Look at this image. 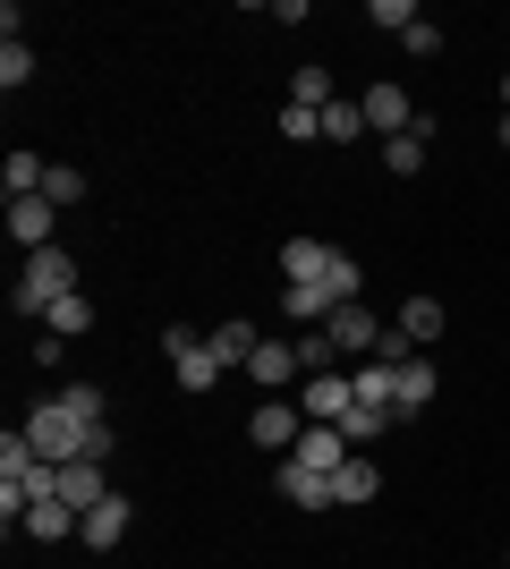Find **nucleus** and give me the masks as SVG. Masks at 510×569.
<instances>
[{
  "label": "nucleus",
  "instance_id": "f257e3e1",
  "mask_svg": "<svg viewBox=\"0 0 510 569\" xmlns=\"http://www.w3.org/2000/svg\"><path fill=\"white\" fill-rule=\"evenodd\" d=\"M86 417H77L69 400H60V391H51L43 408H34V417H26V442H34V459H51V468H69V459H86Z\"/></svg>",
  "mask_w": 510,
  "mask_h": 569
},
{
  "label": "nucleus",
  "instance_id": "f03ea898",
  "mask_svg": "<svg viewBox=\"0 0 510 569\" xmlns=\"http://www.w3.org/2000/svg\"><path fill=\"white\" fill-rule=\"evenodd\" d=\"M60 298H77V256H69V247L26 256V272H18V315H51Z\"/></svg>",
  "mask_w": 510,
  "mask_h": 569
},
{
  "label": "nucleus",
  "instance_id": "7ed1b4c3",
  "mask_svg": "<svg viewBox=\"0 0 510 569\" xmlns=\"http://www.w3.org/2000/svg\"><path fill=\"white\" fill-rule=\"evenodd\" d=\"M358 111H366V137H409V128H426V111L409 102V86H366L358 94Z\"/></svg>",
  "mask_w": 510,
  "mask_h": 569
},
{
  "label": "nucleus",
  "instance_id": "20e7f679",
  "mask_svg": "<svg viewBox=\"0 0 510 569\" xmlns=\"http://www.w3.org/2000/svg\"><path fill=\"white\" fill-rule=\"evenodd\" d=\"M162 349H170V366H179V391H213L230 366H221L213 349H204V332H188V323H170L162 332Z\"/></svg>",
  "mask_w": 510,
  "mask_h": 569
},
{
  "label": "nucleus",
  "instance_id": "39448f33",
  "mask_svg": "<svg viewBox=\"0 0 510 569\" xmlns=\"http://www.w3.org/2000/svg\"><path fill=\"white\" fill-rule=\"evenodd\" d=\"M51 230H60V204H51V196H18V204H9V238H18L26 256H43Z\"/></svg>",
  "mask_w": 510,
  "mask_h": 569
},
{
  "label": "nucleus",
  "instance_id": "423d86ee",
  "mask_svg": "<svg viewBox=\"0 0 510 569\" xmlns=\"http://www.w3.org/2000/svg\"><path fill=\"white\" fill-rule=\"evenodd\" d=\"M323 332H332V349H340V357H374L383 323L366 315V298H349V307H332V323H323Z\"/></svg>",
  "mask_w": 510,
  "mask_h": 569
},
{
  "label": "nucleus",
  "instance_id": "0eeeda50",
  "mask_svg": "<svg viewBox=\"0 0 510 569\" xmlns=\"http://www.w3.org/2000/svg\"><path fill=\"white\" fill-rule=\"evenodd\" d=\"M272 493L290 501V510H340V501H332V476L298 468V459H281V476H272Z\"/></svg>",
  "mask_w": 510,
  "mask_h": 569
},
{
  "label": "nucleus",
  "instance_id": "6e6552de",
  "mask_svg": "<svg viewBox=\"0 0 510 569\" xmlns=\"http://www.w3.org/2000/svg\"><path fill=\"white\" fill-rule=\"evenodd\" d=\"M298 433H307V417H298L290 400H264V408H256V426H247V442H264V451L290 459V451H298Z\"/></svg>",
  "mask_w": 510,
  "mask_h": 569
},
{
  "label": "nucleus",
  "instance_id": "1a4fd4ad",
  "mask_svg": "<svg viewBox=\"0 0 510 569\" xmlns=\"http://www.w3.org/2000/svg\"><path fill=\"white\" fill-rule=\"evenodd\" d=\"M128 519H137V510H128V493L94 501V510H86V527H77V536H86V552H120V545H128Z\"/></svg>",
  "mask_w": 510,
  "mask_h": 569
},
{
  "label": "nucleus",
  "instance_id": "9d476101",
  "mask_svg": "<svg viewBox=\"0 0 510 569\" xmlns=\"http://www.w3.org/2000/svg\"><path fill=\"white\" fill-rule=\"evenodd\" d=\"M323 272H332V247H323V238H290V247H281V281L290 289H323Z\"/></svg>",
  "mask_w": 510,
  "mask_h": 569
},
{
  "label": "nucleus",
  "instance_id": "9b49d317",
  "mask_svg": "<svg viewBox=\"0 0 510 569\" xmlns=\"http://www.w3.org/2000/svg\"><path fill=\"white\" fill-rule=\"evenodd\" d=\"M60 501H69L77 519H86L94 501H111V476H102V459H69V468H60Z\"/></svg>",
  "mask_w": 510,
  "mask_h": 569
},
{
  "label": "nucleus",
  "instance_id": "f8f14e48",
  "mask_svg": "<svg viewBox=\"0 0 510 569\" xmlns=\"http://www.w3.org/2000/svg\"><path fill=\"white\" fill-rule=\"evenodd\" d=\"M349 408H358V391H349V375H307V417H316V426H340V417H349Z\"/></svg>",
  "mask_w": 510,
  "mask_h": 569
},
{
  "label": "nucleus",
  "instance_id": "ddd939ff",
  "mask_svg": "<svg viewBox=\"0 0 510 569\" xmlns=\"http://www.w3.org/2000/svg\"><path fill=\"white\" fill-rule=\"evenodd\" d=\"M247 375L264 382V400H281V391H290V375H307V366H298V349H290V340H264V349L247 357Z\"/></svg>",
  "mask_w": 510,
  "mask_h": 569
},
{
  "label": "nucleus",
  "instance_id": "4468645a",
  "mask_svg": "<svg viewBox=\"0 0 510 569\" xmlns=\"http://www.w3.org/2000/svg\"><path fill=\"white\" fill-rule=\"evenodd\" d=\"M374 493H383V468H374L366 451H349V459L332 468V501H349V510H358V501H374Z\"/></svg>",
  "mask_w": 510,
  "mask_h": 569
},
{
  "label": "nucleus",
  "instance_id": "2eb2a0df",
  "mask_svg": "<svg viewBox=\"0 0 510 569\" xmlns=\"http://www.w3.org/2000/svg\"><path fill=\"white\" fill-rule=\"evenodd\" d=\"M426 400H434V366H426V357H409V366H400V382H391V417L409 426V417H426Z\"/></svg>",
  "mask_w": 510,
  "mask_h": 569
},
{
  "label": "nucleus",
  "instance_id": "dca6fc26",
  "mask_svg": "<svg viewBox=\"0 0 510 569\" xmlns=\"http://www.w3.org/2000/svg\"><path fill=\"white\" fill-rule=\"evenodd\" d=\"M290 459H298V468H316V476H332L340 459H349V433H340V426H307Z\"/></svg>",
  "mask_w": 510,
  "mask_h": 569
},
{
  "label": "nucleus",
  "instance_id": "f3484780",
  "mask_svg": "<svg viewBox=\"0 0 510 569\" xmlns=\"http://www.w3.org/2000/svg\"><path fill=\"white\" fill-rule=\"evenodd\" d=\"M43 179H51V162H43V153H26V144L0 162V188H9V204H18V196H43Z\"/></svg>",
  "mask_w": 510,
  "mask_h": 569
},
{
  "label": "nucleus",
  "instance_id": "a211bd4d",
  "mask_svg": "<svg viewBox=\"0 0 510 569\" xmlns=\"http://www.w3.org/2000/svg\"><path fill=\"white\" fill-rule=\"evenodd\" d=\"M426 137H434V119L409 128V137H383V170L391 179H417V170H426Z\"/></svg>",
  "mask_w": 510,
  "mask_h": 569
},
{
  "label": "nucleus",
  "instance_id": "6ab92c4d",
  "mask_svg": "<svg viewBox=\"0 0 510 569\" xmlns=\"http://www.w3.org/2000/svg\"><path fill=\"white\" fill-rule=\"evenodd\" d=\"M204 349H213L221 366H247V357L264 349V332H256V323H213V332H204Z\"/></svg>",
  "mask_w": 510,
  "mask_h": 569
},
{
  "label": "nucleus",
  "instance_id": "aec40b11",
  "mask_svg": "<svg viewBox=\"0 0 510 569\" xmlns=\"http://www.w3.org/2000/svg\"><path fill=\"white\" fill-rule=\"evenodd\" d=\"M77 527L86 519H77L69 501H34V510H26V536H34V545H60V536H77Z\"/></svg>",
  "mask_w": 510,
  "mask_h": 569
},
{
  "label": "nucleus",
  "instance_id": "412c9836",
  "mask_svg": "<svg viewBox=\"0 0 510 569\" xmlns=\"http://www.w3.org/2000/svg\"><path fill=\"white\" fill-rule=\"evenodd\" d=\"M391 382H400V366H383V357H366L358 375H349V391H358V408H391Z\"/></svg>",
  "mask_w": 510,
  "mask_h": 569
},
{
  "label": "nucleus",
  "instance_id": "4be33fe9",
  "mask_svg": "<svg viewBox=\"0 0 510 569\" xmlns=\"http://www.w3.org/2000/svg\"><path fill=\"white\" fill-rule=\"evenodd\" d=\"M290 102H298V111H332V102H340V94H332V69H316V60H307V69L290 77Z\"/></svg>",
  "mask_w": 510,
  "mask_h": 569
},
{
  "label": "nucleus",
  "instance_id": "5701e85b",
  "mask_svg": "<svg viewBox=\"0 0 510 569\" xmlns=\"http://www.w3.org/2000/svg\"><path fill=\"white\" fill-rule=\"evenodd\" d=\"M43 332H51V340H77V332H94V298H60V307L43 315Z\"/></svg>",
  "mask_w": 510,
  "mask_h": 569
},
{
  "label": "nucleus",
  "instance_id": "b1692460",
  "mask_svg": "<svg viewBox=\"0 0 510 569\" xmlns=\"http://www.w3.org/2000/svg\"><path fill=\"white\" fill-rule=\"evenodd\" d=\"M400 332H409L417 349H434V340H442V307H434V298H409V307H400Z\"/></svg>",
  "mask_w": 510,
  "mask_h": 569
},
{
  "label": "nucleus",
  "instance_id": "393cba45",
  "mask_svg": "<svg viewBox=\"0 0 510 569\" xmlns=\"http://www.w3.org/2000/svg\"><path fill=\"white\" fill-rule=\"evenodd\" d=\"M43 196H51V204H60V213H69V204H86V170H77V162H51Z\"/></svg>",
  "mask_w": 510,
  "mask_h": 569
},
{
  "label": "nucleus",
  "instance_id": "a878e982",
  "mask_svg": "<svg viewBox=\"0 0 510 569\" xmlns=\"http://www.w3.org/2000/svg\"><path fill=\"white\" fill-rule=\"evenodd\" d=\"M366 137V111L358 102H332V111H323V144H358Z\"/></svg>",
  "mask_w": 510,
  "mask_h": 569
},
{
  "label": "nucleus",
  "instance_id": "bb28decb",
  "mask_svg": "<svg viewBox=\"0 0 510 569\" xmlns=\"http://www.w3.org/2000/svg\"><path fill=\"white\" fill-rule=\"evenodd\" d=\"M26 77H34V51H26V34H9V43H0V86L18 94Z\"/></svg>",
  "mask_w": 510,
  "mask_h": 569
},
{
  "label": "nucleus",
  "instance_id": "cd10ccee",
  "mask_svg": "<svg viewBox=\"0 0 510 569\" xmlns=\"http://www.w3.org/2000/svg\"><path fill=\"white\" fill-rule=\"evenodd\" d=\"M358 256H332V272H323V298H332V307H349V298H358Z\"/></svg>",
  "mask_w": 510,
  "mask_h": 569
},
{
  "label": "nucleus",
  "instance_id": "c85d7f7f",
  "mask_svg": "<svg viewBox=\"0 0 510 569\" xmlns=\"http://www.w3.org/2000/svg\"><path fill=\"white\" fill-rule=\"evenodd\" d=\"M332 332H307V340H298V366H307V375H332Z\"/></svg>",
  "mask_w": 510,
  "mask_h": 569
},
{
  "label": "nucleus",
  "instance_id": "c756f323",
  "mask_svg": "<svg viewBox=\"0 0 510 569\" xmlns=\"http://www.w3.org/2000/svg\"><path fill=\"white\" fill-rule=\"evenodd\" d=\"M60 400H69L77 417H86V426H102V408H111V400H102V391H94V382H69V391H60Z\"/></svg>",
  "mask_w": 510,
  "mask_h": 569
},
{
  "label": "nucleus",
  "instance_id": "7c9ffc66",
  "mask_svg": "<svg viewBox=\"0 0 510 569\" xmlns=\"http://www.w3.org/2000/svg\"><path fill=\"white\" fill-rule=\"evenodd\" d=\"M34 468V442H26V433H0V476H26Z\"/></svg>",
  "mask_w": 510,
  "mask_h": 569
},
{
  "label": "nucleus",
  "instance_id": "2f4dec72",
  "mask_svg": "<svg viewBox=\"0 0 510 569\" xmlns=\"http://www.w3.org/2000/svg\"><path fill=\"white\" fill-rule=\"evenodd\" d=\"M281 137H290V144L323 137V111H298V102H290V111H281Z\"/></svg>",
  "mask_w": 510,
  "mask_h": 569
},
{
  "label": "nucleus",
  "instance_id": "473e14b6",
  "mask_svg": "<svg viewBox=\"0 0 510 569\" xmlns=\"http://www.w3.org/2000/svg\"><path fill=\"white\" fill-rule=\"evenodd\" d=\"M366 18H374V26H391V34H409V26H417V9H409V0H374Z\"/></svg>",
  "mask_w": 510,
  "mask_h": 569
},
{
  "label": "nucleus",
  "instance_id": "72a5a7b5",
  "mask_svg": "<svg viewBox=\"0 0 510 569\" xmlns=\"http://www.w3.org/2000/svg\"><path fill=\"white\" fill-rule=\"evenodd\" d=\"M400 51H417V60H434V51H442V26H426V18H417L409 34H400Z\"/></svg>",
  "mask_w": 510,
  "mask_h": 569
},
{
  "label": "nucleus",
  "instance_id": "f704fd0d",
  "mask_svg": "<svg viewBox=\"0 0 510 569\" xmlns=\"http://www.w3.org/2000/svg\"><path fill=\"white\" fill-rule=\"evenodd\" d=\"M502 111H510V69H502Z\"/></svg>",
  "mask_w": 510,
  "mask_h": 569
},
{
  "label": "nucleus",
  "instance_id": "c9c22d12",
  "mask_svg": "<svg viewBox=\"0 0 510 569\" xmlns=\"http://www.w3.org/2000/svg\"><path fill=\"white\" fill-rule=\"evenodd\" d=\"M502 144H510V111H502Z\"/></svg>",
  "mask_w": 510,
  "mask_h": 569
},
{
  "label": "nucleus",
  "instance_id": "e433bc0d",
  "mask_svg": "<svg viewBox=\"0 0 510 569\" xmlns=\"http://www.w3.org/2000/svg\"><path fill=\"white\" fill-rule=\"evenodd\" d=\"M502 569H510V561H502Z\"/></svg>",
  "mask_w": 510,
  "mask_h": 569
}]
</instances>
